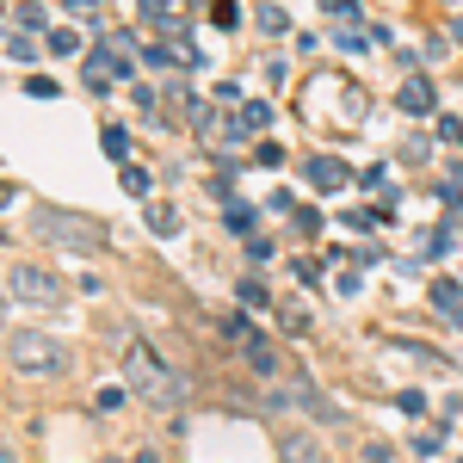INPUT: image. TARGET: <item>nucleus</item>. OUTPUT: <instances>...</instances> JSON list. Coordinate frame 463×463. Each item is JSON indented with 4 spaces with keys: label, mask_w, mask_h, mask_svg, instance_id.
<instances>
[{
    "label": "nucleus",
    "mask_w": 463,
    "mask_h": 463,
    "mask_svg": "<svg viewBox=\"0 0 463 463\" xmlns=\"http://www.w3.org/2000/svg\"><path fill=\"white\" fill-rule=\"evenodd\" d=\"M6 364L19 377H62L69 371V346L50 340V334H37V327H13L6 334Z\"/></svg>",
    "instance_id": "1"
},
{
    "label": "nucleus",
    "mask_w": 463,
    "mask_h": 463,
    "mask_svg": "<svg viewBox=\"0 0 463 463\" xmlns=\"http://www.w3.org/2000/svg\"><path fill=\"white\" fill-rule=\"evenodd\" d=\"M124 371H130L137 395H148L155 408H179V402H185V377H179V371H167V364L148 353L143 340H130V353H124Z\"/></svg>",
    "instance_id": "2"
},
{
    "label": "nucleus",
    "mask_w": 463,
    "mask_h": 463,
    "mask_svg": "<svg viewBox=\"0 0 463 463\" xmlns=\"http://www.w3.org/2000/svg\"><path fill=\"white\" fill-rule=\"evenodd\" d=\"M37 229H43L50 241H62V248H80V253H99V248H106V235H99V222H93V216L37 211Z\"/></svg>",
    "instance_id": "3"
},
{
    "label": "nucleus",
    "mask_w": 463,
    "mask_h": 463,
    "mask_svg": "<svg viewBox=\"0 0 463 463\" xmlns=\"http://www.w3.org/2000/svg\"><path fill=\"white\" fill-rule=\"evenodd\" d=\"M6 297H13V303H32V309H62V303H69V290L56 285L50 272H37V266H13Z\"/></svg>",
    "instance_id": "4"
},
{
    "label": "nucleus",
    "mask_w": 463,
    "mask_h": 463,
    "mask_svg": "<svg viewBox=\"0 0 463 463\" xmlns=\"http://www.w3.org/2000/svg\"><path fill=\"white\" fill-rule=\"evenodd\" d=\"M279 463H334L316 432H279Z\"/></svg>",
    "instance_id": "5"
},
{
    "label": "nucleus",
    "mask_w": 463,
    "mask_h": 463,
    "mask_svg": "<svg viewBox=\"0 0 463 463\" xmlns=\"http://www.w3.org/2000/svg\"><path fill=\"white\" fill-rule=\"evenodd\" d=\"M118 74H130V62L118 56V50H99L93 62H87V80H93V93H111V80Z\"/></svg>",
    "instance_id": "6"
},
{
    "label": "nucleus",
    "mask_w": 463,
    "mask_h": 463,
    "mask_svg": "<svg viewBox=\"0 0 463 463\" xmlns=\"http://www.w3.org/2000/svg\"><path fill=\"white\" fill-rule=\"evenodd\" d=\"M309 185H321V192L346 185V161H334V155H316V161H309Z\"/></svg>",
    "instance_id": "7"
},
{
    "label": "nucleus",
    "mask_w": 463,
    "mask_h": 463,
    "mask_svg": "<svg viewBox=\"0 0 463 463\" xmlns=\"http://www.w3.org/2000/svg\"><path fill=\"white\" fill-rule=\"evenodd\" d=\"M260 124H272V106H260V99H253V106H241L235 130H229V143H241V137H248V130H260Z\"/></svg>",
    "instance_id": "8"
},
{
    "label": "nucleus",
    "mask_w": 463,
    "mask_h": 463,
    "mask_svg": "<svg viewBox=\"0 0 463 463\" xmlns=\"http://www.w3.org/2000/svg\"><path fill=\"white\" fill-rule=\"evenodd\" d=\"M402 111H432V87L427 80H408V87H402Z\"/></svg>",
    "instance_id": "9"
},
{
    "label": "nucleus",
    "mask_w": 463,
    "mask_h": 463,
    "mask_svg": "<svg viewBox=\"0 0 463 463\" xmlns=\"http://www.w3.org/2000/svg\"><path fill=\"white\" fill-rule=\"evenodd\" d=\"M148 229H155V235H174L179 211H174V204H148Z\"/></svg>",
    "instance_id": "10"
},
{
    "label": "nucleus",
    "mask_w": 463,
    "mask_h": 463,
    "mask_svg": "<svg viewBox=\"0 0 463 463\" xmlns=\"http://www.w3.org/2000/svg\"><path fill=\"white\" fill-rule=\"evenodd\" d=\"M6 56H13V62H32V56H37V43H32L25 32H13V37H6Z\"/></svg>",
    "instance_id": "11"
},
{
    "label": "nucleus",
    "mask_w": 463,
    "mask_h": 463,
    "mask_svg": "<svg viewBox=\"0 0 463 463\" xmlns=\"http://www.w3.org/2000/svg\"><path fill=\"white\" fill-rule=\"evenodd\" d=\"M248 358H253V371H260V377H272V371H279V353H272V346H248Z\"/></svg>",
    "instance_id": "12"
},
{
    "label": "nucleus",
    "mask_w": 463,
    "mask_h": 463,
    "mask_svg": "<svg viewBox=\"0 0 463 463\" xmlns=\"http://www.w3.org/2000/svg\"><path fill=\"white\" fill-rule=\"evenodd\" d=\"M106 155H111V161H130V137H124L118 124H111V130H106Z\"/></svg>",
    "instance_id": "13"
},
{
    "label": "nucleus",
    "mask_w": 463,
    "mask_h": 463,
    "mask_svg": "<svg viewBox=\"0 0 463 463\" xmlns=\"http://www.w3.org/2000/svg\"><path fill=\"white\" fill-rule=\"evenodd\" d=\"M124 192H137V198L148 192V174H143V167H124Z\"/></svg>",
    "instance_id": "14"
},
{
    "label": "nucleus",
    "mask_w": 463,
    "mask_h": 463,
    "mask_svg": "<svg viewBox=\"0 0 463 463\" xmlns=\"http://www.w3.org/2000/svg\"><path fill=\"white\" fill-rule=\"evenodd\" d=\"M260 25H266V32H285L290 19H285V13H279V6H260Z\"/></svg>",
    "instance_id": "15"
},
{
    "label": "nucleus",
    "mask_w": 463,
    "mask_h": 463,
    "mask_svg": "<svg viewBox=\"0 0 463 463\" xmlns=\"http://www.w3.org/2000/svg\"><path fill=\"white\" fill-rule=\"evenodd\" d=\"M222 340H248V316H229V321H222Z\"/></svg>",
    "instance_id": "16"
},
{
    "label": "nucleus",
    "mask_w": 463,
    "mask_h": 463,
    "mask_svg": "<svg viewBox=\"0 0 463 463\" xmlns=\"http://www.w3.org/2000/svg\"><path fill=\"white\" fill-rule=\"evenodd\" d=\"M143 13H148V19H167V13H174V0H143Z\"/></svg>",
    "instance_id": "17"
},
{
    "label": "nucleus",
    "mask_w": 463,
    "mask_h": 463,
    "mask_svg": "<svg viewBox=\"0 0 463 463\" xmlns=\"http://www.w3.org/2000/svg\"><path fill=\"white\" fill-rule=\"evenodd\" d=\"M137 463H161V458H155V451H143V458H137Z\"/></svg>",
    "instance_id": "18"
},
{
    "label": "nucleus",
    "mask_w": 463,
    "mask_h": 463,
    "mask_svg": "<svg viewBox=\"0 0 463 463\" xmlns=\"http://www.w3.org/2000/svg\"><path fill=\"white\" fill-rule=\"evenodd\" d=\"M451 37H458V43H463V19H458V25H451Z\"/></svg>",
    "instance_id": "19"
}]
</instances>
